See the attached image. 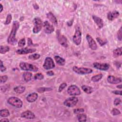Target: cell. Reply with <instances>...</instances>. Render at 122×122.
I'll use <instances>...</instances> for the list:
<instances>
[{
  "label": "cell",
  "mask_w": 122,
  "mask_h": 122,
  "mask_svg": "<svg viewBox=\"0 0 122 122\" xmlns=\"http://www.w3.org/2000/svg\"><path fill=\"white\" fill-rule=\"evenodd\" d=\"M58 41L59 42V43L61 45L64 47H68V43H67V40L65 36L64 35H61L60 32L59 34H58L57 36Z\"/></svg>",
  "instance_id": "14"
},
{
  "label": "cell",
  "mask_w": 122,
  "mask_h": 122,
  "mask_svg": "<svg viewBox=\"0 0 122 122\" xmlns=\"http://www.w3.org/2000/svg\"><path fill=\"white\" fill-rule=\"evenodd\" d=\"M1 122H9V120L7 118H3L0 119V120Z\"/></svg>",
  "instance_id": "47"
},
{
  "label": "cell",
  "mask_w": 122,
  "mask_h": 122,
  "mask_svg": "<svg viewBox=\"0 0 122 122\" xmlns=\"http://www.w3.org/2000/svg\"><path fill=\"white\" fill-rule=\"evenodd\" d=\"M7 102L9 104L18 108H21L23 104L21 100L16 97H10L9 98Z\"/></svg>",
  "instance_id": "2"
},
{
  "label": "cell",
  "mask_w": 122,
  "mask_h": 122,
  "mask_svg": "<svg viewBox=\"0 0 122 122\" xmlns=\"http://www.w3.org/2000/svg\"><path fill=\"white\" fill-rule=\"evenodd\" d=\"M92 17L93 20L94 21L95 23L97 24L99 28L101 29L103 27V22L101 18L95 15H92Z\"/></svg>",
  "instance_id": "18"
},
{
  "label": "cell",
  "mask_w": 122,
  "mask_h": 122,
  "mask_svg": "<svg viewBox=\"0 0 122 122\" xmlns=\"http://www.w3.org/2000/svg\"><path fill=\"white\" fill-rule=\"evenodd\" d=\"M122 54V47L117 48L113 51V56L114 58H116L120 56H121Z\"/></svg>",
  "instance_id": "25"
},
{
  "label": "cell",
  "mask_w": 122,
  "mask_h": 122,
  "mask_svg": "<svg viewBox=\"0 0 122 122\" xmlns=\"http://www.w3.org/2000/svg\"><path fill=\"white\" fill-rule=\"evenodd\" d=\"M20 23L17 21H14L13 22L12 29L10 33L8 38L7 42L10 45H15L17 42V39L16 38V34L17 30L19 28Z\"/></svg>",
  "instance_id": "1"
},
{
  "label": "cell",
  "mask_w": 122,
  "mask_h": 122,
  "mask_svg": "<svg viewBox=\"0 0 122 122\" xmlns=\"http://www.w3.org/2000/svg\"><path fill=\"white\" fill-rule=\"evenodd\" d=\"M107 81L111 84H117L122 82L121 78L116 77L112 75H109L107 77Z\"/></svg>",
  "instance_id": "16"
},
{
  "label": "cell",
  "mask_w": 122,
  "mask_h": 122,
  "mask_svg": "<svg viewBox=\"0 0 122 122\" xmlns=\"http://www.w3.org/2000/svg\"><path fill=\"white\" fill-rule=\"evenodd\" d=\"M84 110L83 109H82V108L76 109H74L73 110V112L75 114H79V113H80L84 112Z\"/></svg>",
  "instance_id": "40"
},
{
  "label": "cell",
  "mask_w": 122,
  "mask_h": 122,
  "mask_svg": "<svg viewBox=\"0 0 122 122\" xmlns=\"http://www.w3.org/2000/svg\"><path fill=\"white\" fill-rule=\"evenodd\" d=\"M44 78V75L41 73H37L35 74L34 76V79L35 80H42Z\"/></svg>",
  "instance_id": "35"
},
{
  "label": "cell",
  "mask_w": 122,
  "mask_h": 122,
  "mask_svg": "<svg viewBox=\"0 0 122 122\" xmlns=\"http://www.w3.org/2000/svg\"><path fill=\"white\" fill-rule=\"evenodd\" d=\"M112 93H113L115 94H117V95H122V91H118V90L113 91H112Z\"/></svg>",
  "instance_id": "44"
},
{
  "label": "cell",
  "mask_w": 122,
  "mask_h": 122,
  "mask_svg": "<svg viewBox=\"0 0 122 122\" xmlns=\"http://www.w3.org/2000/svg\"><path fill=\"white\" fill-rule=\"evenodd\" d=\"M35 49H32V48H24L20 49L17 50L16 52L18 54H26L30 53H33L36 51Z\"/></svg>",
  "instance_id": "13"
},
{
  "label": "cell",
  "mask_w": 122,
  "mask_h": 122,
  "mask_svg": "<svg viewBox=\"0 0 122 122\" xmlns=\"http://www.w3.org/2000/svg\"><path fill=\"white\" fill-rule=\"evenodd\" d=\"M117 88H119V89H122V85L121 84H120V85H118L117 86Z\"/></svg>",
  "instance_id": "49"
},
{
  "label": "cell",
  "mask_w": 122,
  "mask_h": 122,
  "mask_svg": "<svg viewBox=\"0 0 122 122\" xmlns=\"http://www.w3.org/2000/svg\"><path fill=\"white\" fill-rule=\"evenodd\" d=\"M93 66L96 69L100 70L101 71H107L109 69L110 65L108 63H99V62H94L93 63Z\"/></svg>",
  "instance_id": "11"
},
{
  "label": "cell",
  "mask_w": 122,
  "mask_h": 122,
  "mask_svg": "<svg viewBox=\"0 0 122 122\" xmlns=\"http://www.w3.org/2000/svg\"><path fill=\"white\" fill-rule=\"evenodd\" d=\"M9 50H10V48L7 46H4L2 45H1L0 46V53L1 54H4L7 52L9 51Z\"/></svg>",
  "instance_id": "29"
},
{
  "label": "cell",
  "mask_w": 122,
  "mask_h": 122,
  "mask_svg": "<svg viewBox=\"0 0 122 122\" xmlns=\"http://www.w3.org/2000/svg\"><path fill=\"white\" fill-rule=\"evenodd\" d=\"M20 67L24 71H37L39 70L38 68L36 66L27 62H21L20 63Z\"/></svg>",
  "instance_id": "3"
},
{
  "label": "cell",
  "mask_w": 122,
  "mask_h": 122,
  "mask_svg": "<svg viewBox=\"0 0 122 122\" xmlns=\"http://www.w3.org/2000/svg\"><path fill=\"white\" fill-rule=\"evenodd\" d=\"M0 71L1 72L4 71L6 70V68L3 65V62L1 60H0Z\"/></svg>",
  "instance_id": "42"
},
{
  "label": "cell",
  "mask_w": 122,
  "mask_h": 122,
  "mask_svg": "<svg viewBox=\"0 0 122 122\" xmlns=\"http://www.w3.org/2000/svg\"><path fill=\"white\" fill-rule=\"evenodd\" d=\"M67 86V83L66 82H63L59 86L58 89V92H62V91Z\"/></svg>",
  "instance_id": "36"
},
{
  "label": "cell",
  "mask_w": 122,
  "mask_h": 122,
  "mask_svg": "<svg viewBox=\"0 0 122 122\" xmlns=\"http://www.w3.org/2000/svg\"><path fill=\"white\" fill-rule=\"evenodd\" d=\"M55 65L51 57H47L45 58L44 62L43 65V67L45 70H50L55 67Z\"/></svg>",
  "instance_id": "8"
},
{
  "label": "cell",
  "mask_w": 122,
  "mask_h": 122,
  "mask_svg": "<svg viewBox=\"0 0 122 122\" xmlns=\"http://www.w3.org/2000/svg\"><path fill=\"white\" fill-rule=\"evenodd\" d=\"M25 44H26V41L24 38H23L21 39H20L18 43V46L20 47H23V46H25Z\"/></svg>",
  "instance_id": "33"
},
{
  "label": "cell",
  "mask_w": 122,
  "mask_h": 122,
  "mask_svg": "<svg viewBox=\"0 0 122 122\" xmlns=\"http://www.w3.org/2000/svg\"><path fill=\"white\" fill-rule=\"evenodd\" d=\"M33 24L34 25L33 28V32L37 33L40 31L42 27V22L41 19L39 17H36L33 19Z\"/></svg>",
  "instance_id": "4"
},
{
  "label": "cell",
  "mask_w": 122,
  "mask_h": 122,
  "mask_svg": "<svg viewBox=\"0 0 122 122\" xmlns=\"http://www.w3.org/2000/svg\"><path fill=\"white\" fill-rule=\"evenodd\" d=\"M115 65L117 66V68H119L120 67H121V63L117 61V62H115Z\"/></svg>",
  "instance_id": "46"
},
{
  "label": "cell",
  "mask_w": 122,
  "mask_h": 122,
  "mask_svg": "<svg viewBox=\"0 0 122 122\" xmlns=\"http://www.w3.org/2000/svg\"><path fill=\"white\" fill-rule=\"evenodd\" d=\"M47 74L49 76H53L54 74V73L53 71H48L47 72Z\"/></svg>",
  "instance_id": "45"
},
{
  "label": "cell",
  "mask_w": 122,
  "mask_h": 122,
  "mask_svg": "<svg viewBox=\"0 0 122 122\" xmlns=\"http://www.w3.org/2000/svg\"><path fill=\"white\" fill-rule=\"evenodd\" d=\"M119 16V12L117 10L110 11L107 14V18L109 20H113Z\"/></svg>",
  "instance_id": "17"
},
{
  "label": "cell",
  "mask_w": 122,
  "mask_h": 122,
  "mask_svg": "<svg viewBox=\"0 0 122 122\" xmlns=\"http://www.w3.org/2000/svg\"><path fill=\"white\" fill-rule=\"evenodd\" d=\"M86 38L88 41V43L90 48L92 50H97V45L95 41L92 38V37L90 34H88L86 35Z\"/></svg>",
  "instance_id": "10"
},
{
  "label": "cell",
  "mask_w": 122,
  "mask_h": 122,
  "mask_svg": "<svg viewBox=\"0 0 122 122\" xmlns=\"http://www.w3.org/2000/svg\"><path fill=\"white\" fill-rule=\"evenodd\" d=\"M96 40L101 46H103L104 45H105L107 42V41L106 40H102V39H101L100 38H99V37H97L96 38Z\"/></svg>",
  "instance_id": "32"
},
{
  "label": "cell",
  "mask_w": 122,
  "mask_h": 122,
  "mask_svg": "<svg viewBox=\"0 0 122 122\" xmlns=\"http://www.w3.org/2000/svg\"><path fill=\"white\" fill-rule=\"evenodd\" d=\"M54 59L56 62H57V63L59 65L63 66L65 64V59L59 56H55L54 57Z\"/></svg>",
  "instance_id": "21"
},
{
  "label": "cell",
  "mask_w": 122,
  "mask_h": 122,
  "mask_svg": "<svg viewBox=\"0 0 122 122\" xmlns=\"http://www.w3.org/2000/svg\"><path fill=\"white\" fill-rule=\"evenodd\" d=\"M38 98V94L36 92H33L29 94L26 97L27 101L29 102H35Z\"/></svg>",
  "instance_id": "19"
},
{
  "label": "cell",
  "mask_w": 122,
  "mask_h": 122,
  "mask_svg": "<svg viewBox=\"0 0 122 122\" xmlns=\"http://www.w3.org/2000/svg\"><path fill=\"white\" fill-rule=\"evenodd\" d=\"M51 90H52V89L49 87H41L37 89V91L40 93H42L46 91H49Z\"/></svg>",
  "instance_id": "31"
},
{
  "label": "cell",
  "mask_w": 122,
  "mask_h": 122,
  "mask_svg": "<svg viewBox=\"0 0 122 122\" xmlns=\"http://www.w3.org/2000/svg\"><path fill=\"white\" fill-rule=\"evenodd\" d=\"M32 73L29 72H25L23 74V77L24 79V80L26 82H28L30 81L32 77Z\"/></svg>",
  "instance_id": "24"
},
{
  "label": "cell",
  "mask_w": 122,
  "mask_h": 122,
  "mask_svg": "<svg viewBox=\"0 0 122 122\" xmlns=\"http://www.w3.org/2000/svg\"><path fill=\"white\" fill-rule=\"evenodd\" d=\"M117 38L118 39L119 41H122V27L120 28L118 32H117Z\"/></svg>",
  "instance_id": "38"
},
{
  "label": "cell",
  "mask_w": 122,
  "mask_h": 122,
  "mask_svg": "<svg viewBox=\"0 0 122 122\" xmlns=\"http://www.w3.org/2000/svg\"><path fill=\"white\" fill-rule=\"evenodd\" d=\"M40 57V55L39 54L35 53L29 56V59L31 60H35L39 59Z\"/></svg>",
  "instance_id": "30"
},
{
  "label": "cell",
  "mask_w": 122,
  "mask_h": 122,
  "mask_svg": "<svg viewBox=\"0 0 122 122\" xmlns=\"http://www.w3.org/2000/svg\"><path fill=\"white\" fill-rule=\"evenodd\" d=\"M13 90L15 92H16L18 94H20V93H23L25 91V87L24 86H17L14 87Z\"/></svg>",
  "instance_id": "23"
},
{
  "label": "cell",
  "mask_w": 122,
  "mask_h": 122,
  "mask_svg": "<svg viewBox=\"0 0 122 122\" xmlns=\"http://www.w3.org/2000/svg\"><path fill=\"white\" fill-rule=\"evenodd\" d=\"M28 45L29 46H34V45H35V44H34L33 43L32 40L30 38H29L28 39Z\"/></svg>",
  "instance_id": "43"
},
{
  "label": "cell",
  "mask_w": 122,
  "mask_h": 122,
  "mask_svg": "<svg viewBox=\"0 0 122 122\" xmlns=\"http://www.w3.org/2000/svg\"><path fill=\"white\" fill-rule=\"evenodd\" d=\"M111 112L113 115H117L121 114L120 111L116 108H113Z\"/></svg>",
  "instance_id": "37"
},
{
  "label": "cell",
  "mask_w": 122,
  "mask_h": 122,
  "mask_svg": "<svg viewBox=\"0 0 122 122\" xmlns=\"http://www.w3.org/2000/svg\"><path fill=\"white\" fill-rule=\"evenodd\" d=\"M20 116L22 118L28 119H33L35 117V114L29 110L22 112L20 114Z\"/></svg>",
  "instance_id": "15"
},
{
  "label": "cell",
  "mask_w": 122,
  "mask_h": 122,
  "mask_svg": "<svg viewBox=\"0 0 122 122\" xmlns=\"http://www.w3.org/2000/svg\"><path fill=\"white\" fill-rule=\"evenodd\" d=\"M68 93L71 96L79 95L81 94V91L79 88L75 85H70L67 89Z\"/></svg>",
  "instance_id": "7"
},
{
  "label": "cell",
  "mask_w": 122,
  "mask_h": 122,
  "mask_svg": "<svg viewBox=\"0 0 122 122\" xmlns=\"http://www.w3.org/2000/svg\"><path fill=\"white\" fill-rule=\"evenodd\" d=\"M82 90L87 94H91L93 92V89L92 87L87 85H82L81 87Z\"/></svg>",
  "instance_id": "22"
},
{
  "label": "cell",
  "mask_w": 122,
  "mask_h": 122,
  "mask_svg": "<svg viewBox=\"0 0 122 122\" xmlns=\"http://www.w3.org/2000/svg\"><path fill=\"white\" fill-rule=\"evenodd\" d=\"M77 118L79 122H86L87 116L85 113L77 114Z\"/></svg>",
  "instance_id": "26"
},
{
  "label": "cell",
  "mask_w": 122,
  "mask_h": 122,
  "mask_svg": "<svg viewBox=\"0 0 122 122\" xmlns=\"http://www.w3.org/2000/svg\"><path fill=\"white\" fill-rule=\"evenodd\" d=\"M43 28L44 32L47 34L51 33L53 32L54 29L53 26L51 25L48 21H45L43 22Z\"/></svg>",
  "instance_id": "12"
},
{
  "label": "cell",
  "mask_w": 122,
  "mask_h": 122,
  "mask_svg": "<svg viewBox=\"0 0 122 122\" xmlns=\"http://www.w3.org/2000/svg\"><path fill=\"white\" fill-rule=\"evenodd\" d=\"M72 70L76 73L79 74H88L92 72V70L84 67H78L77 66H73Z\"/></svg>",
  "instance_id": "5"
},
{
  "label": "cell",
  "mask_w": 122,
  "mask_h": 122,
  "mask_svg": "<svg viewBox=\"0 0 122 122\" xmlns=\"http://www.w3.org/2000/svg\"><path fill=\"white\" fill-rule=\"evenodd\" d=\"M114 104L116 106L118 105L119 104H120V103L121 102V100L120 98H116L114 100Z\"/></svg>",
  "instance_id": "41"
},
{
  "label": "cell",
  "mask_w": 122,
  "mask_h": 122,
  "mask_svg": "<svg viewBox=\"0 0 122 122\" xmlns=\"http://www.w3.org/2000/svg\"><path fill=\"white\" fill-rule=\"evenodd\" d=\"M102 77V74H98L93 76L91 78V80L93 82H97L100 80H101Z\"/></svg>",
  "instance_id": "27"
},
{
  "label": "cell",
  "mask_w": 122,
  "mask_h": 122,
  "mask_svg": "<svg viewBox=\"0 0 122 122\" xmlns=\"http://www.w3.org/2000/svg\"><path fill=\"white\" fill-rule=\"evenodd\" d=\"M47 18L53 23L54 24H56L57 23V20L56 19V18L55 17V16L53 15V14L50 12L47 14Z\"/></svg>",
  "instance_id": "20"
},
{
  "label": "cell",
  "mask_w": 122,
  "mask_h": 122,
  "mask_svg": "<svg viewBox=\"0 0 122 122\" xmlns=\"http://www.w3.org/2000/svg\"><path fill=\"white\" fill-rule=\"evenodd\" d=\"M78 102V99L76 97H71L64 101L63 104L68 107H72L76 105Z\"/></svg>",
  "instance_id": "6"
},
{
  "label": "cell",
  "mask_w": 122,
  "mask_h": 122,
  "mask_svg": "<svg viewBox=\"0 0 122 122\" xmlns=\"http://www.w3.org/2000/svg\"><path fill=\"white\" fill-rule=\"evenodd\" d=\"M72 40L76 45H79L81 44V32L79 29L76 30L72 38Z\"/></svg>",
  "instance_id": "9"
},
{
  "label": "cell",
  "mask_w": 122,
  "mask_h": 122,
  "mask_svg": "<svg viewBox=\"0 0 122 122\" xmlns=\"http://www.w3.org/2000/svg\"><path fill=\"white\" fill-rule=\"evenodd\" d=\"M0 115L2 117H7L10 115V112L7 109H2L0 111Z\"/></svg>",
  "instance_id": "28"
},
{
  "label": "cell",
  "mask_w": 122,
  "mask_h": 122,
  "mask_svg": "<svg viewBox=\"0 0 122 122\" xmlns=\"http://www.w3.org/2000/svg\"><path fill=\"white\" fill-rule=\"evenodd\" d=\"M0 12H1L2 11V10H3V6L1 4H0Z\"/></svg>",
  "instance_id": "48"
},
{
  "label": "cell",
  "mask_w": 122,
  "mask_h": 122,
  "mask_svg": "<svg viewBox=\"0 0 122 122\" xmlns=\"http://www.w3.org/2000/svg\"><path fill=\"white\" fill-rule=\"evenodd\" d=\"M12 20V16L10 14H9L7 15V16L6 17V20L4 22V24L5 25H8V24H9L10 22H11V20Z\"/></svg>",
  "instance_id": "34"
},
{
  "label": "cell",
  "mask_w": 122,
  "mask_h": 122,
  "mask_svg": "<svg viewBox=\"0 0 122 122\" xmlns=\"http://www.w3.org/2000/svg\"><path fill=\"white\" fill-rule=\"evenodd\" d=\"M8 80V76L6 75L1 76L0 77V83H5Z\"/></svg>",
  "instance_id": "39"
}]
</instances>
